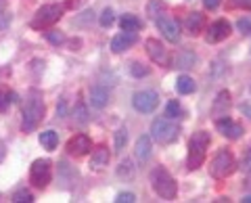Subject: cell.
<instances>
[{
	"label": "cell",
	"instance_id": "6da1fadb",
	"mask_svg": "<svg viewBox=\"0 0 251 203\" xmlns=\"http://www.w3.org/2000/svg\"><path fill=\"white\" fill-rule=\"evenodd\" d=\"M44 99H42V92L38 88H31L27 92V99H25V105H23V124H21V130L29 134L38 128V124L42 122L44 118Z\"/></svg>",
	"mask_w": 251,
	"mask_h": 203
},
{
	"label": "cell",
	"instance_id": "7a4b0ae2",
	"mask_svg": "<svg viewBox=\"0 0 251 203\" xmlns=\"http://www.w3.org/2000/svg\"><path fill=\"white\" fill-rule=\"evenodd\" d=\"M209 143H211V136L205 130H199L191 136V140H188V159H186L188 170H199L203 166V161L207 157Z\"/></svg>",
	"mask_w": 251,
	"mask_h": 203
},
{
	"label": "cell",
	"instance_id": "3957f363",
	"mask_svg": "<svg viewBox=\"0 0 251 203\" xmlns=\"http://www.w3.org/2000/svg\"><path fill=\"white\" fill-rule=\"evenodd\" d=\"M151 186H153L155 195H159V197L166 201L176 199V195H178V184L174 180V176L163 166H157L151 170Z\"/></svg>",
	"mask_w": 251,
	"mask_h": 203
},
{
	"label": "cell",
	"instance_id": "277c9868",
	"mask_svg": "<svg viewBox=\"0 0 251 203\" xmlns=\"http://www.w3.org/2000/svg\"><path fill=\"white\" fill-rule=\"evenodd\" d=\"M234 170H237V159H234L230 149H220L214 155V159L209 161V174L216 180H224V178L232 176Z\"/></svg>",
	"mask_w": 251,
	"mask_h": 203
},
{
	"label": "cell",
	"instance_id": "5b68a950",
	"mask_svg": "<svg viewBox=\"0 0 251 203\" xmlns=\"http://www.w3.org/2000/svg\"><path fill=\"white\" fill-rule=\"evenodd\" d=\"M180 136V128L172 124L168 118H157L151 124V138L159 145H172Z\"/></svg>",
	"mask_w": 251,
	"mask_h": 203
},
{
	"label": "cell",
	"instance_id": "8992f818",
	"mask_svg": "<svg viewBox=\"0 0 251 203\" xmlns=\"http://www.w3.org/2000/svg\"><path fill=\"white\" fill-rule=\"evenodd\" d=\"M63 17V6L59 4H44L36 11L34 19H31V27L34 29H44L50 27L52 23H57Z\"/></svg>",
	"mask_w": 251,
	"mask_h": 203
},
{
	"label": "cell",
	"instance_id": "52a82bcc",
	"mask_svg": "<svg viewBox=\"0 0 251 203\" xmlns=\"http://www.w3.org/2000/svg\"><path fill=\"white\" fill-rule=\"evenodd\" d=\"M52 178V166L49 159H36L31 163L29 170V182L36 186V189H46Z\"/></svg>",
	"mask_w": 251,
	"mask_h": 203
},
{
	"label": "cell",
	"instance_id": "ba28073f",
	"mask_svg": "<svg viewBox=\"0 0 251 203\" xmlns=\"http://www.w3.org/2000/svg\"><path fill=\"white\" fill-rule=\"evenodd\" d=\"M132 105H134L136 111L140 113H151L155 111V107L159 105V95L155 90H138L134 97H132Z\"/></svg>",
	"mask_w": 251,
	"mask_h": 203
},
{
	"label": "cell",
	"instance_id": "9c48e42d",
	"mask_svg": "<svg viewBox=\"0 0 251 203\" xmlns=\"http://www.w3.org/2000/svg\"><path fill=\"white\" fill-rule=\"evenodd\" d=\"M145 49H147V54L151 57L153 63H159V65H166L170 67V54H168V49L163 46L157 38H149L145 42Z\"/></svg>",
	"mask_w": 251,
	"mask_h": 203
},
{
	"label": "cell",
	"instance_id": "30bf717a",
	"mask_svg": "<svg viewBox=\"0 0 251 203\" xmlns=\"http://www.w3.org/2000/svg\"><path fill=\"white\" fill-rule=\"evenodd\" d=\"M157 27H159V32L166 36L168 42H180V23L172 17H166V15H159V17L155 19Z\"/></svg>",
	"mask_w": 251,
	"mask_h": 203
},
{
	"label": "cell",
	"instance_id": "8fae6325",
	"mask_svg": "<svg viewBox=\"0 0 251 203\" xmlns=\"http://www.w3.org/2000/svg\"><path fill=\"white\" fill-rule=\"evenodd\" d=\"M230 32H232L230 23L226 21V19H218V21H214V23L209 25L207 34H205V42H207V44H218V42L226 40V38L230 36Z\"/></svg>",
	"mask_w": 251,
	"mask_h": 203
},
{
	"label": "cell",
	"instance_id": "7c38bea8",
	"mask_svg": "<svg viewBox=\"0 0 251 203\" xmlns=\"http://www.w3.org/2000/svg\"><path fill=\"white\" fill-rule=\"evenodd\" d=\"M216 128H218V132L222 136H226V138H230V140H237V138H241L243 136V126L239 122H234V120H230L228 115L226 118H220V120H216Z\"/></svg>",
	"mask_w": 251,
	"mask_h": 203
},
{
	"label": "cell",
	"instance_id": "4fadbf2b",
	"mask_svg": "<svg viewBox=\"0 0 251 203\" xmlns=\"http://www.w3.org/2000/svg\"><path fill=\"white\" fill-rule=\"evenodd\" d=\"M232 107V101H230V92L228 90H220L218 97L211 105V118L214 120H220V118H226Z\"/></svg>",
	"mask_w": 251,
	"mask_h": 203
},
{
	"label": "cell",
	"instance_id": "5bb4252c",
	"mask_svg": "<svg viewBox=\"0 0 251 203\" xmlns=\"http://www.w3.org/2000/svg\"><path fill=\"white\" fill-rule=\"evenodd\" d=\"M92 151V140L86 134H75L72 140L67 143V153L74 157H82V155Z\"/></svg>",
	"mask_w": 251,
	"mask_h": 203
},
{
	"label": "cell",
	"instance_id": "9a60e30c",
	"mask_svg": "<svg viewBox=\"0 0 251 203\" xmlns=\"http://www.w3.org/2000/svg\"><path fill=\"white\" fill-rule=\"evenodd\" d=\"M136 40H138L136 32H122V34L113 36V40H111V51H113L115 54H120V52H124V51H128L130 46H134Z\"/></svg>",
	"mask_w": 251,
	"mask_h": 203
},
{
	"label": "cell",
	"instance_id": "2e32d148",
	"mask_svg": "<svg viewBox=\"0 0 251 203\" xmlns=\"http://www.w3.org/2000/svg\"><path fill=\"white\" fill-rule=\"evenodd\" d=\"M184 27L191 36H199L205 27V15L199 13V11H193L186 15V21H184Z\"/></svg>",
	"mask_w": 251,
	"mask_h": 203
},
{
	"label": "cell",
	"instance_id": "e0dca14e",
	"mask_svg": "<svg viewBox=\"0 0 251 203\" xmlns=\"http://www.w3.org/2000/svg\"><path fill=\"white\" fill-rule=\"evenodd\" d=\"M109 159H111V153H109L107 147H97V149H92L90 168H94V170L105 168V166H109Z\"/></svg>",
	"mask_w": 251,
	"mask_h": 203
},
{
	"label": "cell",
	"instance_id": "ac0fdd59",
	"mask_svg": "<svg viewBox=\"0 0 251 203\" xmlns=\"http://www.w3.org/2000/svg\"><path fill=\"white\" fill-rule=\"evenodd\" d=\"M134 155H136V159H138L140 163L151 157V136H147V134L138 136L136 147H134Z\"/></svg>",
	"mask_w": 251,
	"mask_h": 203
},
{
	"label": "cell",
	"instance_id": "d6986e66",
	"mask_svg": "<svg viewBox=\"0 0 251 203\" xmlns=\"http://www.w3.org/2000/svg\"><path fill=\"white\" fill-rule=\"evenodd\" d=\"M90 103L97 109H103L109 103V90L105 86H94V88H90Z\"/></svg>",
	"mask_w": 251,
	"mask_h": 203
},
{
	"label": "cell",
	"instance_id": "ffe728a7",
	"mask_svg": "<svg viewBox=\"0 0 251 203\" xmlns=\"http://www.w3.org/2000/svg\"><path fill=\"white\" fill-rule=\"evenodd\" d=\"M197 61V57L191 52V51H184V52H178L174 61H172V67H180V69H188V67H193V63Z\"/></svg>",
	"mask_w": 251,
	"mask_h": 203
},
{
	"label": "cell",
	"instance_id": "44dd1931",
	"mask_svg": "<svg viewBox=\"0 0 251 203\" xmlns=\"http://www.w3.org/2000/svg\"><path fill=\"white\" fill-rule=\"evenodd\" d=\"M120 25H122L124 32H138V29L143 27V21H140L136 15L128 13V15H124V17L120 19Z\"/></svg>",
	"mask_w": 251,
	"mask_h": 203
},
{
	"label": "cell",
	"instance_id": "7402d4cb",
	"mask_svg": "<svg viewBox=\"0 0 251 203\" xmlns=\"http://www.w3.org/2000/svg\"><path fill=\"white\" fill-rule=\"evenodd\" d=\"M40 145H42V149H46V151H54V149H57V145H59L57 132H54V130L42 132V134H40Z\"/></svg>",
	"mask_w": 251,
	"mask_h": 203
},
{
	"label": "cell",
	"instance_id": "603a6c76",
	"mask_svg": "<svg viewBox=\"0 0 251 203\" xmlns=\"http://www.w3.org/2000/svg\"><path fill=\"white\" fill-rule=\"evenodd\" d=\"M195 88H197V84L191 76H180L176 80V90L180 95H191V92H195Z\"/></svg>",
	"mask_w": 251,
	"mask_h": 203
},
{
	"label": "cell",
	"instance_id": "cb8c5ba5",
	"mask_svg": "<svg viewBox=\"0 0 251 203\" xmlns=\"http://www.w3.org/2000/svg\"><path fill=\"white\" fill-rule=\"evenodd\" d=\"M130 74L134 76V77H145V76L151 74V69H149V65H145V63H138V61H134V63L130 65Z\"/></svg>",
	"mask_w": 251,
	"mask_h": 203
},
{
	"label": "cell",
	"instance_id": "d4e9b609",
	"mask_svg": "<svg viewBox=\"0 0 251 203\" xmlns=\"http://www.w3.org/2000/svg\"><path fill=\"white\" fill-rule=\"evenodd\" d=\"M166 115H168L170 120H176V118L182 115V107H180L178 101H170L168 107H166Z\"/></svg>",
	"mask_w": 251,
	"mask_h": 203
},
{
	"label": "cell",
	"instance_id": "484cf974",
	"mask_svg": "<svg viewBox=\"0 0 251 203\" xmlns=\"http://www.w3.org/2000/svg\"><path fill=\"white\" fill-rule=\"evenodd\" d=\"M126 143H128V132H126L124 128L115 132V151L122 153L126 149Z\"/></svg>",
	"mask_w": 251,
	"mask_h": 203
},
{
	"label": "cell",
	"instance_id": "4316f807",
	"mask_svg": "<svg viewBox=\"0 0 251 203\" xmlns=\"http://www.w3.org/2000/svg\"><path fill=\"white\" fill-rule=\"evenodd\" d=\"M163 9H166V4H163L161 0H153V2L149 4V17L157 19V17H159V11H163Z\"/></svg>",
	"mask_w": 251,
	"mask_h": 203
},
{
	"label": "cell",
	"instance_id": "83f0119b",
	"mask_svg": "<svg viewBox=\"0 0 251 203\" xmlns=\"http://www.w3.org/2000/svg\"><path fill=\"white\" fill-rule=\"evenodd\" d=\"M113 21H115V17H113V11H111V9H105L103 13H100L99 23H100L103 27H111V25H113Z\"/></svg>",
	"mask_w": 251,
	"mask_h": 203
},
{
	"label": "cell",
	"instance_id": "f1b7e54d",
	"mask_svg": "<svg viewBox=\"0 0 251 203\" xmlns=\"http://www.w3.org/2000/svg\"><path fill=\"white\" fill-rule=\"evenodd\" d=\"M117 176L120 178H134V168H132V163L130 161H124L122 166H120V170H117Z\"/></svg>",
	"mask_w": 251,
	"mask_h": 203
},
{
	"label": "cell",
	"instance_id": "f546056e",
	"mask_svg": "<svg viewBox=\"0 0 251 203\" xmlns=\"http://www.w3.org/2000/svg\"><path fill=\"white\" fill-rule=\"evenodd\" d=\"M11 201H15V203H21V201H34V197H31V193L29 191H25V189H21V191H17V193H13V199Z\"/></svg>",
	"mask_w": 251,
	"mask_h": 203
},
{
	"label": "cell",
	"instance_id": "4dcf8cb0",
	"mask_svg": "<svg viewBox=\"0 0 251 203\" xmlns=\"http://www.w3.org/2000/svg\"><path fill=\"white\" fill-rule=\"evenodd\" d=\"M46 38H49V42L54 44V46H59L65 42V36H63L61 32H57V29H52V32H46Z\"/></svg>",
	"mask_w": 251,
	"mask_h": 203
},
{
	"label": "cell",
	"instance_id": "1f68e13d",
	"mask_svg": "<svg viewBox=\"0 0 251 203\" xmlns=\"http://www.w3.org/2000/svg\"><path fill=\"white\" fill-rule=\"evenodd\" d=\"M228 9L251 11V0H228Z\"/></svg>",
	"mask_w": 251,
	"mask_h": 203
},
{
	"label": "cell",
	"instance_id": "d6a6232c",
	"mask_svg": "<svg viewBox=\"0 0 251 203\" xmlns=\"http://www.w3.org/2000/svg\"><path fill=\"white\" fill-rule=\"evenodd\" d=\"M241 168L247 172V174H251V149H247L245 153H243L241 157Z\"/></svg>",
	"mask_w": 251,
	"mask_h": 203
},
{
	"label": "cell",
	"instance_id": "836d02e7",
	"mask_svg": "<svg viewBox=\"0 0 251 203\" xmlns=\"http://www.w3.org/2000/svg\"><path fill=\"white\" fill-rule=\"evenodd\" d=\"M115 201L117 203H134L136 201V195L134 193H120L115 197Z\"/></svg>",
	"mask_w": 251,
	"mask_h": 203
},
{
	"label": "cell",
	"instance_id": "e575fe53",
	"mask_svg": "<svg viewBox=\"0 0 251 203\" xmlns=\"http://www.w3.org/2000/svg\"><path fill=\"white\" fill-rule=\"evenodd\" d=\"M237 27L241 29V34H245V36H251V19H239Z\"/></svg>",
	"mask_w": 251,
	"mask_h": 203
},
{
	"label": "cell",
	"instance_id": "d590c367",
	"mask_svg": "<svg viewBox=\"0 0 251 203\" xmlns=\"http://www.w3.org/2000/svg\"><path fill=\"white\" fill-rule=\"evenodd\" d=\"M9 103H11V99H9V92H6V90H0V113L9 109Z\"/></svg>",
	"mask_w": 251,
	"mask_h": 203
},
{
	"label": "cell",
	"instance_id": "8d00e7d4",
	"mask_svg": "<svg viewBox=\"0 0 251 203\" xmlns=\"http://www.w3.org/2000/svg\"><path fill=\"white\" fill-rule=\"evenodd\" d=\"M9 21H11V17L4 13V6H2V2H0V29L9 25Z\"/></svg>",
	"mask_w": 251,
	"mask_h": 203
},
{
	"label": "cell",
	"instance_id": "74e56055",
	"mask_svg": "<svg viewBox=\"0 0 251 203\" xmlns=\"http://www.w3.org/2000/svg\"><path fill=\"white\" fill-rule=\"evenodd\" d=\"M203 4H205V9L209 11H216L220 4H222V0H203Z\"/></svg>",
	"mask_w": 251,
	"mask_h": 203
},
{
	"label": "cell",
	"instance_id": "f35d334b",
	"mask_svg": "<svg viewBox=\"0 0 251 203\" xmlns=\"http://www.w3.org/2000/svg\"><path fill=\"white\" fill-rule=\"evenodd\" d=\"M75 115H77V120H80L82 124H86V120H88V118H86V107L80 103V105H77V111H75Z\"/></svg>",
	"mask_w": 251,
	"mask_h": 203
},
{
	"label": "cell",
	"instance_id": "ab89813d",
	"mask_svg": "<svg viewBox=\"0 0 251 203\" xmlns=\"http://www.w3.org/2000/svg\"><path fill=\"white\" fill-rule=\"evenodd\" d=\"M241 111H243V113H247V118L251 120V105H247V103H245V105H241Z\"/></svg>",
	"mask_w": 251,
	"mask_h": 203
},
{
	"label": "cell",
	"instance_id": "60d3db41",
	"mask_svg": "<svg viewBox=\"0 0 251 203\" xmlns=\"http://www.w3.org/2000/svg\"><path fill=\"white\" fill-rule=\"evenodd\" d=\"M4 155H6V147H4V143L0 140V161L4 159Z\"/></svg>",
	"mask_w": 251,
	"mask_h": 203
},
{
	"label": "cell",
	"instance_id": "b9f144b4",
	"mask_svg": "<svg viewBox=\"0 0 251 203\" xmlns=\"http://www.w3.org/2000/svg\"><path fill=\"white\" fill-rule=\"evenodd\" d=\"M243 203H251V195H247V197H243Z\"/></svg>",
	"mask_w": 251,
	"mask_h": 203
}]
</instances>
